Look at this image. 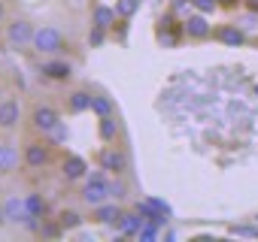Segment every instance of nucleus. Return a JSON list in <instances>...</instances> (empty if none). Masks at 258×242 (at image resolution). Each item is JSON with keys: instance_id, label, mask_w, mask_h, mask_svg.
Instances as JSON below:
<instances>
[{"instance_id": "nucleus-1", "label": "nucleus", "mask_w": 258, "mask_h": 242, "mask_svg": "<svg viewBox=\"0 0 258 242\" xmlns=\"http://www.w3.org/2000/svg\"><path fill=\"white\" fill-rule=\"evenodd\" d=\"M64 46H67V43H64V34H61L55 25H40L37 34H34V43H31V49H34L37 55H49V58L61 55Z\"/></svg>"}, {"instance_id": "nucleus-2", "label": "nucleus", "mask_w": 258, "mask_h": 242, "mask_svg": "<svg viewBox=\"0 0 258 242\" xmlns=\"http://www.w3.org/2000/svg\"><path fill=\"white\" fill-rule=\"evenodd\" d=\"M79 197H82V203L91 206V209L100 206V203H106V200H112V197H109V179H106V173H88Z\"/></svg>"}, {"instance_id": "nucleus-3", "label": "nucleus", "mask_w": 258, "mask_h": 242, "mask_svg": "<svg viewBox=\"0 0 258 242\" xmlns=\"http://www.w3.org/2000/svg\"><path fill=\"white\" fill-rule=\"evenodd\" d=\"M22 161L28 170H46L52 164V143L49 140H31L22 149Z\"/></svg>"}, {"instance_id": "nucleus-4", "label": "nucleus", "mask_w": 258, "mask_h": 242, "mask_svg": "<svg viewBox=\"0 0 258 242\" xmlns=\"http://www.w3.org/2000/svg\"><path fill=\"white\" fill-rule=\"evenodd\" d=\"M58 125H61V112H58L52 103H37V106L31 109V128H34L37 134L49 137Z\"/></svg>"}, {"instance_id": "nucleus-5", "label": "nucleus", "mask_w": 258, "mask_h": 242, "mask_svg": "<svg viewBox=\"0 0 258 242\" xmlns=\"http://www.w3.org/2000/svg\"><path fill=\"white\" fill-rule=\"evenodd\" d=\"M34 34H37V25H31L28 19H13V22H7V43H10L13 49H31Z\"/></svg>"}, {"instance_id": "nucleus-6", "label": "nucleus", "mask_w": 258, "mask_h": 242, "mask_svg": "<svg viewBox=\"0 0 258 242\" xmlns=\"http://www.w3.org/2000/svg\"><path fill=\"white\" fill-rule=\"evenodd\" d=\"M182 34H185L188 40H198V43H201V40H210V37H213V25L207 22L204 13L195 10V13H188V16L182 19Z\"/></svg>"}, {"instance_id": "nucleus-7", "label": "nucleus", "mask_w": 258, "mask_h": 242, "mask_svg": "<svg viewBox=\"0 0 258 242\" xmlns=\"http://www.w3.org/2000/svg\"><path fill=\"white\" fill-rule=\"evenodd\" d=\"M97 164H100V170H106V173H112V176H121V173L127 170V155H124L118 146H106V149H100Z\"/></svg>"}, {"instance_id": "nucleus-8", "label": "nucleus", "mask_w": 258, "mask_h": 242, "mask_svg": "<svg viewBox=\"0 0 258 242\" xmlns=\"http://www.w3.org/2000/svg\"><path fill=\"white\" fill-rule=\"evenodd\" d=\"M213 37H216L222 46H228V49H240V46L246 43V28L237 25V22H228V25H219V28L213 31Z\"/></svg>"}, {"instance_id": "nucleus-9", "label": "nucleus", "mask_w": 258, "mask_h": 242, "mask_svg": "<svg viewBox=\"0 0 258 242\" xmlns=\"http://www.w3.org/2000/svg\"><path fill=\"white\" fill-rule=\"evenodd\" d=\"M22 121V103L16 97H4L0 100V131H16Z\"/></svg>"}, {"instance_id": "nucleus-10", "label": "nucleus", "mask_w": 258, "mask_h": 242, "mask_svg": "<svg viewBox=\"0 0 258 242\" xmlns=\"http://www.w3.org/2000/svg\"><path fill=\"white\" fill-rule=\"evenodd\" d=\"M4 212H7V221H10V224H25V221L31 218L25 197H16V194L4 200Z\"/></svg>"}, {"instance_id": "nucleus-11", "label": "nucleus", "mask_w": 258, "mask_h": 242, "mask_svg": "<svg viewBox=\"0 0 258 242\" xmlns=\"http://www.w3.org/2000/svg\"><path fill=\"white\" fill-rule=\"evenodd\" d=\"M19 164H25V161H22V152H19L13 143H0V176L16 173Z\"/></svg>"}, {"instance_id": "nucleus-12", "label": "nucleus", "mask_w": 258, "mask_h": 242, "mask_svg": "<svg viewBox=\"0 0 258 242\" xmlns=\"http://www.w3.org/2000/svg\"><path fill=\"white\" fill-rule=\"evenodd\" d=\"M118 218H121L118 200H115V203L106 200V203H100V206L91 209V221H97V224H118Z\"/></svg>"}, {"instance_id": "nucleus-13", "label": "nucleus", "mask_w": 258, "mask_h": 242, "mask_svg": "<svg viewBox=\"0 0 258 242\" xmlns=\"http://www.w3.org/2000/svg\"><path fill=\"white\" fill-rule=\"evenodd\" d=\"M115 19H118L115 7H106V4H94V10H91V25H94V28H103V31H109V28L115 25Z\"/></svg>"}, {"instance_id": "nucleus-14", "label": "nucleus", "mask_w": 258, "mask_h": 242, "mask_svg": "<svg viewBox=\"0 0 258 242\" xmlns=\"http://www.w3.org/2000/svg\"><path fill=\"white\" fill-rule=\"evenodd\" d=\"M61 176L67 179V182H79V179H85L88 176V164L82 161V158H64V164H61Z\"/></svg>"}, {"instance_id": "nucleus-15", "label": "nucleus", "mask_w": 258, "mask_h": 242, "mask_svg": "<svg viewBox=\"0 0 258 242\" xmlns=\"http://www.w3.org/2000/svg\"><path fill=\"white\" fill-rule=\"evenodd\" d=\"M43 73H46L49 79H55V82H67V79L73 76V64L55 58V61H46V64H43Z\"/></svg>"}, {"instance_id": "nucleus-16", "label": "nucleus", "mask_w": 258, "mask_h": 242, "mask_svg": "<svg viewBox=\"0 0 258 242\" xmlns=\"http://www.w3.org/2000/svg\"><path fill=\"white\" fill-rule=\"evenodd\" d=\"M143 224H146V218H140L137 212H121V218H118V230L127 236H137Z\"/></svg>"}, {"instance_id": "nucleus-17", "label": "nucleus", "mask_w": 258, "mask_h": 242, "mask_svg": "<svg viewBox=\"0 0 258 242\" xmlns=\"http://www.w3.org/2000/svg\"><path fill=\"white\" fill-rule=\"evenodd\" d=\"M91 91H85V88H76L70 97H67V106H70V112H85V109H91Z\"/></svg>"}, {"instance_id": "nucleus-18", "label": "nucleus", "mask_w": 258, "mask_h": 242, "mask_svg": "<svg viewBox=\"0 0 258 242\" xmlns=\"http://www.w3.org/2000/svg\"><path fill=\"white\" fill-rule=\"evenodd\" d=\"M25 203H28V212H31L34 218H46V200H43L37 191L25 194Z\"/></svg>"}, {"instance_id": "nucleus-19", "label": "nucleus", "mask_w": 258, "mask_h": 242, "mask_svg": "<svg viewBox=\"0 0 258 242\" xmlns=\"http://www.w3.org/2000/svg\"><path fill=\"white\" fill-rule=\"evenodd\" d=\"M58 224H61L64 230H76V227H82V215L73 212V209H61V212H58Z\"/></svg>"}, {"instance_id": "nucleus-20", "label": "nucleus", "mask_w": 258, "mask_h": 242, "mask_svg": "<svg viewBox=\"0 0 258 242\" xmlns=\"http://www.w3.org/2000/svg\"><path fill=\"white\" fill-rule=\"evenodd\" d=\"M91 112H97L100 118H103V115H112V100L103 97V94H94V97H91Z\"/></svg>"}, {"instance_id": "nucleus-21", "label": "nucleus", "mask_w": 258, "mask_h": 242, "mask_svg": "<svg viewBox=\"0 0 258 242\" xmlns=\"http://www.w3.org/2000/svg\"><path fill=\"white\" fill-rule=\"evenodd\" d=\"M137 10H140V0H115V13H118V19H131Z\"/></svg>"}, {"instance_id": "nucleus-22", "label": "nucleus", "mask_w": 258, "mask_h": 242, "mask_svg": "<svg viewBox=\"0 0 258 242\" xmlns=\"http://www.w3.org/2000/svg\"><path fill=\"white\" fill-rule=\"evenodd\" d=\"M109 197L112 200H124L127 197V185L121 179H109Z\"/></svg>"}, {"instance_id": "nucleus-23", "label": "nucleus", "mask_w": 258, "mask_h": 242, "mask_svg": "<svg viewBox=\"0 0 258 242\" xmlns=\"http://www.w3.org/2000/svg\"><path fill=\"white\" fill-rule=\"evenodd\" d=\"M100 137L103 140H112L115 137V121H112V115H103L100 118Z\"/></svg>"}, {"instance_id": "nucleus-24", "label": "nucleus", "mask_w": 258, "mask_h": 242, "mask_svg": "<svg viewBox=\"0 0 258 242\" xmlns=\"http://www.w3.org/2000/svg\"><path fill=\"white\" fill-rule=\"evenodd\" d=\"M216 7H219L216 0H191V10H198V13H204V16H210Z\"/></svg>"}, {"instance_id": "nucleus-25", "label": "nucleus", "mask_w": 258, "mask_h": 242, "mask_svg": "<svg viewBox=\"0 0 258 242\" xmlns=\"http://www.w3.org/2000/svg\"><path fill=\"white\" fill-rule=\"evenodd\" d=\"M67 137H70V131L64 128V121H61V125H58V128H55L46 140H49V143H67Z\"/></svg>"}, {"instance_id": "nucleus-26", "label": "nucleus", "mask_w": 258, "mask_h": 242, "mask_svg": "<svg viewBox=\"0 0 258 242\" xmlns=\"http://www.w3.org/2000/svg\"><path fill=\"white\" fill-rule=\"evenodd\" d=\"M61 230H64V227L58 224V218H55V221H43V227H40L43 236H61Z\"/></svg>"}, {"instance_id": "nucleus-27", "label": "nucleus", "mask_w": 258, "mask_h": 242, "mask_svg": "<svg viewBox=\"0 0 258 242\" xmlns=\"http://www.w3.org/2000/svg\"><path fill=\"white\" fill-rule=\"evenodd\" d=\"M103 34H106L103 28H94V25H91V31H88V43H91V46H100V43H103Z\"/></svg>"}, {"instance_id": "nucleus-28", "label": "nucleus", "mask_w": 258, "mask_h": 242, "mask_svg": "<svg viewBox=\"0 0 258 242\" xmlns=\"http://www.w3.org/2000/svg\"><path fill=\"white\" fill-rule=\"evenodd\" d=\"M4 22H7V4L0 0V25H4Z\"/></svg>"}, {"instance_id": "nucleus-29", "label": "nucleus", "mask_w": 258, "mask_h": 242, "mask_svg": "<svg viewBox=\"0 0 258 242\" xmlns=\"http://www.w3.org/2000/svg\"><path fill=\"white\" fill-rule=\"evenodd\" d=\"M216 4H219V7H237L240 0H216Z\"/></svg>"}, {"instance_id": "nucleus-30", "label": "nucleus", "mask_w": 258, "mask_h": 242, "mask_svg": "<svg viewBox=\"0 0 258 242\" xmlns=\"http://www.w3.org/2000/svg\"><path fill=\"white\" fill-rule=\"evenodd\" d=\"M10 221H7V212H4V203H0V227H7Z\"/></svg>"}]
</instances>
